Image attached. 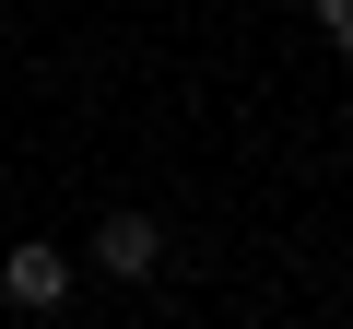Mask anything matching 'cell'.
Returning a JSON list of instances; mask_svg holds the SVG:
<instances>
[{"mask_svg":"<svg viewBox=\"0 0 353 329\" xmlns=\"http://www.w3.org/2000/svg\"><path fill=\"white\" fill-rule=\"evenodd\" d=\"M0 306H12V317H59V306H71V247L24 235L12 259H0Z\"/></svg>","mask_w":353,"mask_h":329,"instance_id":"6da1fadb","label":"cell"},{"mask_svg":"<svg viewBox=\"0 0 353 329\" xmlns=\"http://www.w3.org/2000/svg\"><path fill=\"white\" fill-rule=\"evenodd\" d=\"M94 270H106V282H153V270H165V224H153V212H106V224H94Z\"/></svg>","mask_w":353,"mask_h":329,"instance_id":"7a4b0ae2","label":"cell"},{"mask_svg":"<svg viewBox=\"0 0 353 329\" xmlns=\"http://www.w3.org/2000/svg\"><path fill=\"white\" fill-rule=\"evenodd\" d=\"M306 12H318V36H330V47L353 59V0H306Z\"/></svg>","mask_w":353,"mask_h":329,"instance_id":"3957f363","label":"cell"}]
</instances>
